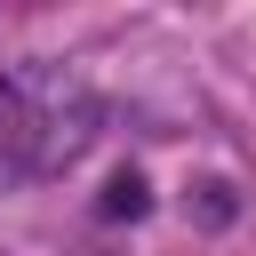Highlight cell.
I'll use <instances>...</instances> for the list:
<instances>
[{
	"label": "cell",
	"mask_w": 256,
	"mask_h": 256,
	"mask_svg": "<svg viewBox=\"0 0 256 256\" xmlns=\"http://www.w3.org/2000/svg\"><path fill=\"white\" fill-rule=\"evenodd\" d=\"M104 128V96L80 64L32 56L0 72V192H24L40 176H64Z\"/></svg>",
	"instance_id": "cell-1"
},
{
	"label": "cell",
	"mask_w": 256,
	"mask_h": 256,
	"mask_svg": "<svg viewBox=\"0 0 256 256\" xmlns=\"http://www.w3.org/2000/svg\"><path fill=\"white\" fill-rule=\"evenodd\" d=\"M104 216H144V176H112L104 184Z\"/></svg>",
	"instance_id": "cell-2"
},
{
	"label": "cell",
	"mask_w": 256,
	"mask_h": 256,
	"mask_svg": "<svg viewBox=\"0 0 256 256\" xmlns=\"http://www.w3.org/2000/svg\"><path fill=\"white\" fill-rule=\"evenodd\" d=\"M96 256H104V248H96Z\"/></svg>",
	"instance_id": "cell-3"
}]
</instances>
